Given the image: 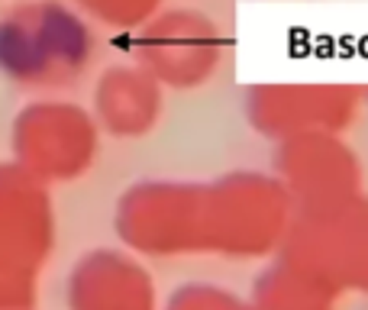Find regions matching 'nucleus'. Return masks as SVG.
Here are the masks:
<instances>
[{
  "instance_id": "nucleus-1",
  "label": "nucleus",
  "mask_w": 368,
  "mask_h": 310,
  "mask_svg": "<svg viewBox=\"0 0 368 310\" xmlns=\"http://www.w3.org/2000/svg\"><path fill=\"white\" fill-rule=\"evenodd\" d=\"M97 36L65 0H23L0 16V75L17 87L55 91L87 71Z\"/></svg>"
},
{
  "instance_id": "nucleus-2",
  "label": "nucleus",
  "mask_w": 368,
  "mask_h": 310,
  "mask_svg": "<svg viewBox=\"0 0 368 310\" xmlns=\"http://www.w3.org/2000/svg\"><path fill=\"white\" fill-rule=\"evenodd\" d=\"M297 207L274 171H230L204 184V249L230 258L278 256Z\"/></svg>"
},
{
  "instance_id": "nucleus-3",
  "label": "nucleus",
  "mask_w": 368,
  "mask_h": 310,
  "mask_svg": "<svg viewBox=\"0 0 368 310\" xmlns=\"http://www.w3.org/2000/svg\"><path fill=\"white\" fill-rule=\"evenodd\" d=\"M226 32L210 13L194 7L158 10L133 39V62L146 68L162 87H204L226 58Z\"/></svg>"
},
{
  "instance_id": "nucleus-4",
  "label": "nucleus",
  "mask_w": 368,
  "mask_h": 310,
  "mask_svg": "<svg viewBox=\"0 0 368 310\" xmlns=\"http://www.w3.org/2000/svg\"><path fill=\"white\" fill-rule=\"evenodd\" d=\"M365 97L346 81H265L242 97L249 126L274 146L310 133H346Z\"/></svg>"
},
{
  "instance_id": "nucleus-5",
  "label": "nucleus",
  "mask_w": 368,
  "mask_h": 310,
  "mask_svg": "<svg viewBox=\"0 0 368 310\" xmlns=\"http://www.w3.org/2000/svg\"><path fill=\"white\" fill-rule=\"evenodd\" d=\"M278 256H288L314 272L343 298H368V194H358L329 210L297 214Z\"/></svg>"
},
{
  "instance_id": "nucleus-6",
  "label": "nucleus",
  "mask_w": 368,
  "mask_h": 310,
  "mask_svg": "<svg viewBox=\"0 0 368 310\" xmlns=\"http://www.w3.org/2000/svg\"><path fill=\"white\" fill-rule=\"evenodd\" d=\"M100 126L72 100H36L13 117V155L39 181L78 178L94 162Z\"/></svg>"
},
{
  "instance_id": "nucleus-7",
  "label": "nucleus",
  "mask_w": 368,
  "mask_h": 310,
  "mask_svg": "<svg viewBox=\"0 0 368 310\" xmlns=\"http://www.w3.org/2000/svg\"><path fill=\"white\" fill-rule=\"evenodd\" d=\"M274 175L297 214H316L365 194V168L346 133H310L274 146Z\"/></svg>"
},
{
  "instance_id": "nucleus-8",
  "label": "nucleus",
  "mask_w": 368,
  "mask_h": 310,
  "mask_svg": "<svg viewBox=\"0 0 368 310\" xmlns=\"http://www.w3.org/2000/svg\"><path fill=\"white\" fill-rule=\"evenodd\" d=\"M123 217L146 249H204V184L146 181L123 197Z\"/></svg>"
},
{
  "instance_id": "nucleus-9",
  "label": "nucleus",
  "mask_w": 368,
  "mask_h": 310,
  "mask_svg": "<svg viewBox=\"0 0 368 310\" xmlns=\"http://www.w3.org/2000/svg\"><path fill=\"white\" fill-rule=\"evenodd\" d=\"M165 110V87L136 62L110 65L94 85L97 126L116 140H136L152 133Z\"/></svg>"
},
{
  "instance_id": "nucleus-10",
  "label": "nucleus",
  "mask_w": 368,
  "mask_h": 310,
  "mask_svg": "<svg viewBox=\"0 0 368 310\" xmlns=\"http://www.w3.org/2000/svg\"><path fill=\"white\" fill-rule=\"evenodd\" d=\"M339 294L323 278L304 265L291 262L288 256H274L255 281V310H339Z\"/></svg>"
},
{
  "instance_id": "nucleus-11",
  "label": "nucleus",
  "mask_w": 368,
  "mask_h": 310,
  "mask_svg": "<svg viewBox=\"0 0 368 310\" xmlns=\"http://www.w3.org/2000/svg\"><path fill=\"white\" fill-rule=\"evenodd\" d=\"M74 7L110 30H139L158 13L162 0H74Z\"/></svg>"
},
{
  "instance_id": "nucleus-12",
  "label": "nucleus",
  "mask_w": 368,
  "mask_h": 310,
  "mask_svg": "<svg viewBox=\"0 0 368 310\" xmlns=\"http://www.w3.org/2000/svg\"><path fill=\"white\" fill-rule=\"evenodd\" d=\"M175 310H255L220 288H188L175 300Z\"/></svg>"
},
{
  "instance_id": "nucleus-13",
  "label": "nucleus",
  "mask_w": 368,
  "mask_h": 310,
  "mask_svg": "<svg viewBox=\"0 0 368 310\" xmlns=\"http://www.w3.org/2000/svg\"><path fill=\"white\" fill-rule=\"evenodd\" d=\"M259 3H314V0H259Z\"/></svg>"
},
{
  "instance_id": "nucleus-14",
  "label": "nucleus",
  "mask_w": 368,
  "mask_h": 310,
  "mask_svg": "<svg viewBox=\"0 0 368 310\" xmlns=\"http://www.w3.org/2000/svg\"><path fill=\"white\" fill-rule=\"evenodd\" d=\"M362 97H365V104H368V85H365V87H362Z\"/></svg>"
}]
</instances>
